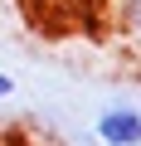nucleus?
Here are the masks:
<instances>
[{
	"mask_svg": "<svg viewBox=\"0 0 141 146\" xmlns=\"http://www.w3.org/2000/svg\"><path fill=\"white\" fill-rule=\"evenodd\" d=\"M107 146H141V112L136 107H102L97 112V127H93Z\"/></svg>",
	"mask_w": 141,
	"mask_h": 146,
	"instance_id": "1",
	"label": "nucleus"
},
{
	"mask_svg": "<svg viewBox=\"0 0 141 146\" xmlns=\"http://www.w3.org/2000/svg\"><path fill=\"white\" fill-rule=\"evenodd\" d=\"M112 15H117V29H122L131 44H141V0H117Z\"/></svg>",
	"mask_w": 141,
	"mask_h": 146,
	"instance_id": "2",
	"label": "nucleus"
},
{
	"mask_svg": "<svg viewBox=\"0 0 141 146\" xmlns=\"http://www.w3.org/2000/svg\"><path fill=\"white\" fill-rule=\"evenodd\" d=\"M10 93H15V78H10L5 68H0V98H10Z\"/></svg>",
	"mask_w": 141,
	"mask_h": 146,
	"instance_id": "3",
	"label": "nucleus"
}]
</instances>
